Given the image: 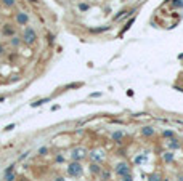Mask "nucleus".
Returning a JSON list of instances; mask_svg holds the SVG:
<instances>
[{
  "label": "nucleus",
  "instance_id": "1",
  "mask_svg": "<svg viewBox=\"0 0 183 181\" xmlns=\"http://www.w3.org/2000/svg\"><path fill=\"white\" fill-rule=\"evenodd\" d=\"M66 173L71 176V178H80L84 175V165L80 162H76V160H71L69 165L66 168Z\"/></svg>",
  "mask_w": 183,
  "mask_h": 181
},
{
  "label": "nucleus",
  "instance_id": "2",
  "mask_svg": "<svg viewBox=\"0 0 183 181\" xmlns=\"http://www.w3.org/2000/svg\"><path fill=\"white\" fill-rule=\"evenodd\" d=\"M69 156H71V160H76V162H82L84 159H87V157H89V149L84 148V146H76V148L71 149Z\"/></svg>",
  "mask_w": 183,
  "mask_h": 181
},
{
  "label": "nucleus",
  "instance_id": "3",
  "mask_svg": "<svg viewBox=\"0 0 183 181\" xmlns=\"http://www.w3.org/2000/svg\"><path fill=\"white\" fill-rule=\"evenodd\" d=\"M21 39H23V43L32 47L34 43L37 42V32H35V29H34V27H26L24 32H23V35H21Z\"/></svg>",
  "mask_w": 183,
  "mask_h": 181
},
{
  "label": "nucleus",
  "instance_id": "4",
  "mask_svg": "<svg viewBox=\"0 0 183 181\" xmlns=\"http://www.w3.org/2000/svg\"><path fill=\"white\" fill-rule=\"evenodd\" d=\"M114 172H116L117 176H125V175H132L130 172V165H128L125 160H122V162H117L116 167H114Z\"/></svg>",
  "mask_w": 183,
  "mask_h": 181
},
{
  "label": "nucleus",
  "instance_id": "5",
  "mask_svg": "<svg viewBox=\"0 0 183 181\" xmlns=\"http://www.w3.org/2000/svg\"><path fill=\"white\" fill-rule=\"evenodd\" d=\"M15 23L18 26H28L29 24V15L26 11H18L15 15Z\"/></svg>",
  "mask_w": 183,
  "mask_h": 181
},
{
  "label": "nucleus",
  "instance_id": "6",
  "mask_svg": "<svg viewBox=\"0 0 183 181\" xmlns=\"http://www.w3.org/2000/svg\"><path fill=\"white\" fill-rule=\"evenodd\" d=\"M3 178H5V181H15L18 178V175H16V172H15V165H10L8 168H5Z\"/></svg>",
  "mask_w": 183,
  "mask_h": 181
},
{
  "label": "nucleus",
  "instance_id": "7",
  "mask_svg": "<svg viewBox=\"0 0 183 181\" xmlns=\"http://www.w3.org/2000/svg\"><path fill=\"white\" fill-rule=\"evenodd\" d=\"M2 35L6 37V39L16 35V27L13 26V24H3V27H2Z\"/></svg>",
  "mask_w": 183,
  "mask_h": 181
},
{
  "label": "nucleus",
  "instance_id": "8",
  "mask_svg": "<svg viewBox=\"0 0 183 181\" xmlns=\"http://www.w3.org/2000/svg\"><path fill=\"white\" fill-rule=\"evenodd\" d=\"M124 136H125L124 130H116V132H113V133H111V139H113L114 143H117V144H121V143H122Z\"/></svg>",
  "mask_w": 183,
  "mask_h": 181
},
{
  "label": "nucleus",
  "instance_id": "9",
  "mask_svg": "<svg viewBox=\"0 0 183 181\" xmlns=\"http://www.w3.org/2000/svg\"><path fill=\"white\" fill-rule=\"evenodd\" d=\"M89 157H90V160L92 162H96V163H101L103 162V156H101V152L100 151H89Z\"/></svg>",
  "mask_w": 183,
  "mask_h": 181
},
{
  "label": "nucleus",
  "instance_id": "10",
  "mask_svg": "<svg viewBox=\"0 0 183 181\" xmlns=\"http://www.w3.org/2000/svg\"><path fill=\"white\" fill-rule=\"evenodd\" d=\"M167 148H169V151H177V149H180L182 148V143L178 141L177 138H170L169 139V143H167Z\"/></svg>",
  "mask_w": 183,
  "mask_h": 181
},
{
  "label": "nucleus",
  "instance_id": "11",
  "mask_svg": "<svg viewBox=\"0 0 183 181\" xmlns=\"http://www.w3.org/2000/svg\"><path fill=\"white\" fill-rule=\"evenodd\" d=\"M21 43H23V39L19 35H13V37H10V40H8V45L13 47V48H19Z\"/></svg>",
  "mask_w": 183,
  "mask_h": 181
},
{
  "label": "nucleus",
  "instance_id": "12",
  "mask_svg": "<svg viewBox=\"0 0 183 181\" xmlns=\"http://www.w3.org/2000/svg\"><path fill=\"white\" fill-rule=\"evenodd\" d=\"M89 170H90V173H92V175H100V172H101L103 168H101V163L90 162V165H89Z\"/></svg>",
  "mask_w": 183,
  "mask_h": 181
},
{
  "label": "nucleus",
  "instance_id": "13",
  "mask_svg": "<svg viewBox=\"0 0 183 181\" xmlns=\"http://www.w3.org/2000/svg\"><path fill=\"white\" fill-rule=\"evenodd\" d=\"M154 133H156V130L152 127H150V125H146V127L141 128V135H143L145 138H151V136H154Z\"/></svg>",
  "mask_w": 183,
  "mask_h": 181
},
{
  "label": "nucleus",
  "instance_id": "14",
  "mask_svg": "<svg viewBox=\"0 0 183 181\" xmlns=\"http://www.w3.org/2000/svg\"><path fill=\"white\" fill-rule=\"evenodd\" d=\"M162 160H164L165 163H172L175 160V154H174V151H167V152H164L162 154Z\"/></svg>",
  "mask_w": 183,
  "mask_h": 181
},
{
  "label": "nucleus",
  "instance_id": "15",
  "mask_svg": "<svg viewBox=\"0 0 183 181\" xmlns=\"http://www.w3.org/2000/svg\"><path fill=\"white\" fill-rule=\"evenodd\" d=\"M162 180V176H161V173H157V172H152L148 175V178L146 181H161Z\"/></svg>",
  "mask_w": 183,
  "mask_h": 181
},
{
  "label": "nucleus",
  "instance_id": "16",
  "mask_svg": "<svg viewBox=\"0 0 183 181\" xmlns=\"http://www.w3.org/2000/svg\"><path fill=\"white\" fill-rule=\"evenodd\" d=\"M111 26H103V27H95V29H90L92 34H101V32H106V30H109Z\"/></svg>",
  "mask_w": 183,
  "mask_h": 181
},
{
  "label": "nucleus",
  "instance_id": "17",
  "mask_svg": "<svg viewBox=\"0 0 183 181\" xmlns=\"http://www.w3.org/2000/svg\"><path fill=\"white\" fill-rule=\"evenodd\" d=\"M52 100V98H42V100H39V101H35V103H30V106L32 107H39V106H42V104H45V103H48V101Z\"/></svg>",
  "mask_w": 183,
  "mask_h": 181
},
{
  "label": "nucleus",
  "instance_id": "18",
  "mask_svg": "<svg viewBox=\"0 0 183 181\" xmlns=\"http://www.w3.org/2000/svg\"><path fill=\"white\" fill-rule=\"evenodd\" d=\"M174 136H175L174 130H164V132H162V138H165V139H170V138H174Z\"/></svg>",
  "mask_w": 183,
  "mask_h": 181
},
{
  "label": "nucleus",
  "instance_id": "19",
  "mask_svg": "<svg viewBox=\"0 0 183 181\" xmlns=\"http://www.w3.org/2000/svg\"><path fill=\"white\" fill-rule=\"evenodd\" d=\"M100 176H101V180H103V181H108L111 178V172H109V170H101Z\"/></svg>",
  "mask_w": 183,
  "mask_h": 181
},
{
  "label": "nucleus",
  "instance_id": "20",
  "mask_svg": "<svg viewBox=\"0 0 183 181\" xmlns=\"http://www.w3.org/2000/svg\"><path fill=\"white\" fill-rule=\"evenodd\" d=\"M2 5L6 6V8H13L16 5V0H2Z\"/></svg>",
  "mask_w": 183,
  "mask_h": 181
},
{
  "label": "nucleus",
  "instance_id": "21",
  "mask_svg": "<svg viewBox=\"0 0 183 181\" xmlns=\"http://www.w3.org/2000/svg\"><path fill=\"white\" fill-rule=\"evenodd\" d=\"M90 10V3H85V2H80L79 3V11H89Z\"/></svg>",
  "mask_w": 183,
  "mask_h": 181
},
{
  "label": "nucleus",
  "instance_id": "22",
  "mask_svg": "<svg viewBox=\"0 0 183 181\" xmlns=\"http://www.w3.org/2000/svg\"><path fill=\"white\" fill-rule=\"evenodd\" d=\"M133 23H135V18H132L130 21H128L127 24H125V27H124V29L121 30V34H119V35H122V34H125V32H127V30H128V29H130V27H132V24H133Z\"/></svg>",
  "mask_w": 183,
  "mask_h": 181
},
{
  "label": "nucleus",
  "instance_id": "23",
  "mask_svg": "<svg viewBox=\"0 0 183 181\" xmlns=\"http://www.w3.org/2000/svg\"><path fill=\"white\" fill-rule=\"evenodd\" d=\"M37 154H39L40 157L47 156V154H48V148H47V146H42V148L39 149V152H37Z\"/></svg>",
  "mask_w": 183,
  "mask_h": 181
},
{
  "label": "nucleus",
  "instance_id": "24",
  "mask_svg": "<svg viewBox=\"0 0 183 181\" xmlns=\"http://www.w3.org/2000/svg\"><path fill=\"white\" fill-rule=\"evenodd\" d=\"M64 160H66V159H64V156H61V154H58V156L55 157V162L56 163H63Z\"/></svg>",
  "mask_w": 183,
  "mask_h": 181
},
{
  "label": "nucleus",
  "instance_id": "25",
  "mask_svg": "<svg viewBox=\"0 0 183 181\" xmlns=\"http://www.w3.org/2000/svg\"><path fill=\"white\" fill-rule=\"evenodd\" d=\"M119 181H133V178H132V175H125V176H119Z\"/></svg>",
  "mask_w": 183,
  "mask_h": 181
},
{
  "label": "nucleus",
  "instance_id": "26",
  "mask_svg": "<svg viewBox=\"0 0 183 181\" xmlns=\"http://www.w3.org/2000/svg\"><path fill=\"white\" fill-rule=\"evenodd\" d=\"M183 6V0H177V2H174V8H182Z\"/></svg>",
  "mask_w": 183,
  "mask_h": 181
},
{
  "label": "nucleus",
  "instance_id": "27",
  "mask_svg": "<svg viewBox=\"0 0 183 181\" xmlns=\"http://www.w3.org/2000/svg\"><path fill=\"white\" fill-rule=\"evenodd\" d=\"M5 53H6V48H5V45H3V43H0V56H3Z\"/></svg>",
  "mask_w": 183,
  "mask_h": 181
},
{
  "label": "nucleus",
  "instance_id": "28",
  "mask_svg": "<svg viewBox=\"0 0 183 181\" xmlns=\"http://www.w3.org/2000/svg\"><path fill=\"white\" fill-rule=\"evenodd\" d=\"M13 128H15V124H10V125H6V127H5V130H6V132H11Z\"/></svg>",
  "mask_w": 183,
  "mask_h": 181
},
{
  "label": "nucleus",
  "instance_id": "29",
  "mask_svg": "<svg viewBox=\"0 0 183 181\" xmlns=\"http://www.w3.org/2000/svg\"><path fill=\"white\" fill-rule=\"evenodd\" d=\"M98 96H101L100 91H98V93H92V95H90V98H98Z\"/></svg>",
  "mask_w": 183,
  "mask_h": 181
},
{
  "label": "nucleus",
  "instance_id": "30",
  "mask_svg": "<svg viewBox=\"0 0 183 181\" xmlns=\"http://www.w3.org/2000/svg\"><path fill=\"white\" fill-rule=\"evenodd\" d=\"M53 181H66V180H64V178H63V176H58V178H55V180H53Z\"/></svg>",
  "mask_w": 183,
  "mask_h": 181
},
{
  "label": "nucleus",
  "instance_id": "31",
  "mask_svg": "<svg viewBox=\"0 0 183 181\" xmlns=\"http://www.w3.org/2000/svg\"><path fill=\"white\" fill-rule=\"evenodd\" d=\"M28 2H30V3H37L39 0H28Z\"/></svg>",
  "mask_w": 183,
  "mask_h": 181
},
{
  "label": "nucleus",
  "instance_id": "32",
  "mask_svg": "<svg viewBox=\"0 0 183 181\" xmlns=\"http://www.w3.org/2000/svg\"><path fill=\"white\" fill-rule=\"evenodd\" d=\"M3 100H5V96H0V101H3Z\"/></svg>",
  "mask_w": 183,
  "mask_h": 181
},
{
  "label": "nucleus",
  "instance_id": "33",
  "mask_svg": "<svg viewBox=\"0 0 183 181\" xmlns=\"http://www.w3.org/2000/svg\"><path fill=\"white\" fill-rule=\"evenodd\" d=\"M178 181H183V176H182V178H180V180H178Z\"/></svg>",
  "mask_w": 183,
  "mask_h": 181
}]
</instances>
